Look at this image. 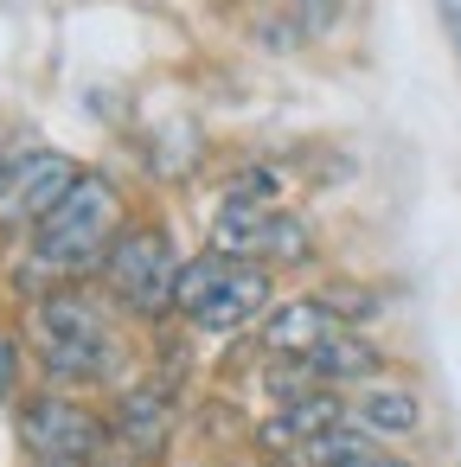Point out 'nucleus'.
Listing matches in <instances>:
<instances>
[{
    "label": "nucleus",
    "instance_id": "obj_11",
    "mask_svg": "<svg viewBox=\"0 0 461 467\" xmlns=\"http://www.w3.org/2000/svg\"><path fill=\"white\" fill-rule=\"evenodd\" d=\"M269 205H257V199H231L225 212H218V224H212V250L218 256H237V263H257L263 256V237H269Z\"/></svg>",
    "mask_w": 461,
    "mask_h": 467
},
{
    "label": "nucleus",
    "instance_id": "obj_9",
    "mask_svg": "<svg viewBox=\"0 0 461 467\" xmlns=\"http://www.w3.org/2000/svg\"><path fill=\"white\" fill-rule=\"evenodd\" d=\"M308 371H314V384H333V390H346V384H372L378 371H384V352L359 333V327H340L327 346H314L308 358H301Z\"/></svg>",
    "mask_w": 461,
    "mask_h": 467
},
{
    "label": "nucleus",
    "instance_id": "obj_5",
    "mask_svg": "<svg viewBox=\"0 0 461 467\" xmlns=\"http://www.w3.org/2000/svg\"><path fill=\"white\" fill-rule=\"evenodd\" d=\"M14 435H20V448L33 454V461H90L97 467V454L116 441L110 435V416H97L84 397H71V390H39V397H26L20 410H14Z\"/></svg>",
    "mask_w": 461,
    "mask_h": 467
},
{
    "label": "nucleus",
    "instance_id": "obj_8",
    "mask_svg": "<svg viewBox=\"0 0 461 467\" xmlns=\"http://www.w3.org/2000/svg\"><path fill=\"white\" fill-rule=\"evenodd\" d=\"M340 327H346V320L333 314L327 295H295V301H282V307L263 314V352H269V358H308V352L327 346Z\"/></svg>",
    "mask_w": 461,
    "mask_h": 467
},
{
    "label": "nucleus",
    "instance_id": "obj_3",
    "mask_svg": "<svg viewBox=\"0 0 461 467\" xmlns=\"http://www.w3.org/2000/svg\"><path fill=\"white\" fill-rule=\"evenodd\" d=\"M180 256H173V244H167V231H154V224H129L122 237H116V250L103 256V269H97V288L122 307V314H135V320H161V314H180Z\"/></svg>",
    "mask_w": 461,
    "mask_h": 467
},
{
    "label": "nucleus",
    "instance_id": "obj_18",
    "mask_svg": "<svg viewBox=\"0 0 461 467\" xmlns=\"http://www.w3.org/2000/svg\"><path fill=\"white\" fill-rule=\"evenodd\" d=\"M352 467H410V461H403V454H384V448H372V454H365V461H352Z\"/></svg>",
    "mask_w": 461,
    "mask_h": 467
},
{
    "label": "nucleus",
    "instance_id": "obj_10",
    "mask_svg": "<svg viewBox=\"0 0 461 467\" xmlns=\"http://www.w3.org/2000/svg\"><path fill=\"white\" fill-rule=\"evenodd\" d=\"M352 422L372 429L378 441H397V435L423 429V403L410 384H365V390H352Z\"/></svg>",
    "mask_w": 461,
    "mask_h": 467
},
{
    "label": "nucleus",
    "instance_id": "obj_4",
    "mask_svg": "<svg viewBox=\"0 0 461 467\" xmlns=\"http://www.w3.org/2000/svg\"><path fill=\"white\" fill-rule=\"evenodd\" d=\"M269 307V269L263 263H237V256H193L180 269V314L205 333H231L244 320H257Z\"/></svg>",
    "mask_w": 461,
    "mask_h": 467
},
{
    "label": "nucleus",
    "instance_id": "obj_13",
    "mask_svg": "<svg viewBox=\"0 0 461 467\" xmlns=\"http://www.w3.org/2000/svg\"><path fill=\"white\" fill-rule=\"evenodd\" d=\"M372 448H378V435L346 416V422H333L327 435H314V441L301 448V461H308V467H352V461H365Z\"/></svg>",
    "mask_w": 461,
    "mask_h": 467
},
{
    "label": "nucleus",
    "instance_id": "obj_7",
    "mask_svg": "<svg viewBox=\"0 0 461 467\" xmlns=\"http://www.w3.org/2000/svg\"><path fill=\"white\" fill-rule=\"evenodd\" d=\"M173 422H180V403H173V384L161 378H141L129 390H116V410H110V435L129 461H161L167 441H173Z\"/></svg>",
    "mask_w": 461,
    "mask_h": 467
},
{
    "label": "nucleus",
    "instance_id": "obj_15",
    "mask_svg": "<svg viewBox=\"0 0 461 467\" xmlns=\"http://www.w3.org/2000/svg\"><path fill=\"white\" fill-rule=\"evenodd\" d=\"M295 26H301L308 39L333 33V26H340V0H295Z\"/></svg>",
    "mask_w": 461,
    "mask_h": 467
},
{
    "label": "nucleus",
    "instance_id": "obj_6",
    "mask_svg": "<svg viewBox=\"0 0 461 467\" xmlns=\"http://www.w3.org/2000/svg\"><path fill=\"white\" fill-rule=\"evenodd\" d=\"M78 180H84V167L71 154H58V148H33L20 161H0V224L33 231Z\"/></svg>",
    "mask_w": 461,
    "mask_h": 467
},
{
    "label": "nucleus",
    "instance_id": "obj_19",
    "mask_svg": "<svg viewBox=\"0 0 461 467\" xmlns=\"http://www.w3.org/2000/svg\"><path fill=\"white\" fill-rule=\"evenodd\" d=\"M33 467H90V461H33Z\"/></svg>",
    "mask_w": 461,
    "mask_h": 467
},
{
    "label": "nucleus",
    "instance_id": "obj_16",
    "mask_svg": "<svg viewBox=\"0 0 461 467\" xmlns=\"http://www.w3.org/2000/svg\"><path fill=\"white\" fill-rule=\"evenodd\" d=\"M14 390H20V346L0 333V410L14 403Z\"/></svg>",
    "mask_w": 461,
    "mask_h": 467
},
{
    "label": "nucleus",
    "instance_id": "obj_2",
    "mask_svg": "<svg viewBox=\"0 0 461 467\" xmlns=\"http://www.w3.org/2000/svg\"><path fill=\"white\" fill-rule=\"evenodd\" d=\"M129 231V205L122 186L103 173H84L39 224H33V263L26 275H58V282H84L103 269V256L116 250V237Z\"/></svg>",
    "mask_w": 461,
    "mask_h": 467
},
{
    "label": "nucleus",
    "instance_id": "obj_12",
    "mask_svg": "<svg viewBox=\"0 0 461 467\" xmlns=\"http://www.w3.org/2000/svg\"><path fill=\"white\" fill-rule=\"evenodd\" d=\"M346 416H352V410H346V397H340L333 384H308L301 397L282 403V422H288V435H295L301 448H308L314 435H327L333 422H346Z\"/></svg>",
    "mask_w": 461,
    "mask_h": 467
},
{
    "label": "nucleus",
    "instance_id": "obj_14",
    "mask_svg": "<svg viewBox=\"0 0 461 467\" xmlns=\"http://www.w3.org/2000/svg\"><path fill=\"white\" fill-rule=\"evenodd\" d=\"M263 256H269V263H308V256H314V244H308V224L276 212V218H269V237H263Z\"/></svg>",
    "mask_w": 461,
    "mask_h": 467
},
{
    "label": "nucleus",
    "instance_id": "obj_17",
    "mask_svg": "<svg viewBox=\"0 0 461 467\" xmlns=\"http://www.w3.org/2000/svg\"><path fill=\"white\" fill-rule=\"evenodd\" d=\"M435 7H442V33H448L455 52H461V0H435Z\"/></svg>",
    "mask_w": 461,
    "mask_h": 467
},
{
    "label": "nucleus",
    "instance_id": "obj_1",
    "mask_svg": "<svg viewBox=\"0 0 461 467\" xmlns=\"http://www.w3.org/2000/svg\"><path fill=\"white\" fill-rule=\"evenodd\" d=\"M110 295L84 282H58L33 295V358L58 384H103L116 371V320Z\"/></svg>",
    "mask_w": 461,
    "mask_h": 467
}]
</instances>
